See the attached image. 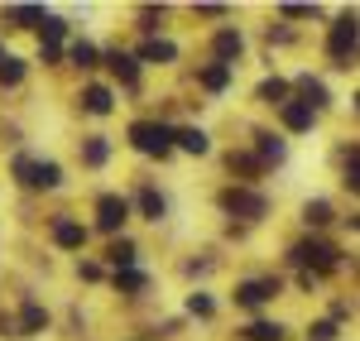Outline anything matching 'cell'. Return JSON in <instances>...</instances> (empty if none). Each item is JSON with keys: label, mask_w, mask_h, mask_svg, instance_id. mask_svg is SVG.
Here are the masks:
<instances>
[{"label": "cell", "mask_w": 360, "mask_h": 341, "mask_svg": "<svg viewBox=\"0 0 360 341\" xmlns=\"http://www.w3.org/2000/svg\"><path fill=\"white\" fill-rule=\"evenodd\" d=\"M106 67H111V72H115L125 86L139 82V67H135V58H130V53H106Z\"/></svg>", "instance_id": "10"}, {"label": "cell", "mask_w": 360, "mask_h": 341, "mask_svg": "<svg viewBox=\"0 0 360 341\" xmlns=\"http://www.w3.org/2000/svg\"><path fill=\"white\" fill-rule=\"evenodd\" d=\"M106 154H111V144L101 140V135L82 144V164H91V169H101V164H106Z\"/></svg>", "instance_id": "20"}, {"label": "cell", "mask_w": 360, "mask_h": 341, "mask_svg": "<svg viewBox=\"0 0 360 341\" xmlns=\"http://www.w3.org/2000/svg\"><path fill=\"white\" fill-rule=\"evenodd\" d=\"M63 34H68V25H63L58 15H49V20H44V39L53 44V39H63Z\"/></svg>", "instance_id": "32"}, {"label": "cell", "mask_w": 360, "mask_h": 341, "mask_svg": "<svg viewBox=\"0 0 360 341\" xmlns=\"http://www.w3.org/2000/svg\"><path fill=\"white\" fill-rule=\"evenodd\" d=\"M259 140V164H278L283 159V140H274V135H255Z\"/></svg>", "instance_id": "23"}, {"label": "cell", "mask_w": 360, "mask_h": 341, "mask_svg": "<svg viewBox=\"0 0 360 341\" xmlns=\"http://www.w3.org/2000/svg\"><path fill=\"white\" fill-rule=\"evenodd\" d=\"M278 293V279H245V284L236 288V303H245V308H259V303H269Z\"/></svg>", "instance_id": "7"}, {"label": "cell", "mask_w": 360, "mask_h": 341, "mask_svg": "<svg viewBox=\"0 0 360 341\" xmlns=\"http://www.w3.org/2000/svg\"><path fill=\"white\" fill-rule=\"evenodd\" d=\"M356 44H360V20H356V15H341V20L332 25V34H327V53L346 67V58H351Z\"/></svg>", "instance_id": "2"}, {"label": "cell", "mask_w": 360, "mask_h": 341, "mask_svg": "<svg viewBox=\"0 0 360 341\" xmlns=\"http://www.w3.org/2000/svg\"><path fill=\"white\" fill-rule=\"evenodd\" d=\"M245 341H283V327H278V322H250Z\"/></svg>", "instance_id": "19"}, {"label": "cell", "mask_w": 360, "mask_h": 341, "mask_svg": "<svg viewBox=\"0 0 360 341\" xmlns=\"http://www.w3.org/2000/svg\"><path fill=\"white\" fill-rule=\"evenodd\" d=\"M178 149H188V154H207V149H212V140H207V130L183 125V130H178Z\"/></svg>", "instance_id": "12"}, {"label": "cell", "mask_w": 360, "mask_h": 341, "mask_svg": "<svg viewBox=\"0 0 360 341\" xmlns=\"http://www.w3.org/2000/svg\"><path fill=\"white\" fill-rule=\"evenodd\" d=\"M356 231H360V217H356Z\"/></svg>", "instance_id": "36"}, {"label": "cell", "mask_w": 360, "mask_h": 341, "mask_svg": "<svg viewBox=\"0 0 360 341\" xmlns=\"http://www.w3.org/2000/svg\"><path fill=\"white\" fill-rule=\"evenodd\" d=\"M178 140V130H168V125H154V120H135L130 125V144H135L139 154H159L164 159L168 149Z\"/></svg>", "instance_id": "1"}, {"label": "cell", "mask_w": 360, "mask_h": 341, "mask_svg": "<svg viewBox=\"0 0 360 341\" xmlns=\"http://www.w3.org/2000/svg\"><path fill=\"white\" fill-rule=\"evenodd\" d=\"M0 63H5V53H0Z\"/></svg>", "instance_id": "37"}, {"label": "cell", "mask_w": 360, "mask_h": 341, "mask_svg": "<svg viewBox=\"0 0 360 341\" xmlns=\"http://www.w3.org/2000/svg\"><path fill=\"white\" fill-rule=\"evenodd\" d=\"M188 313H193V317H212V313H217V303H212L207 293H193V298H188Z\"/></svg>", "instance_id": "28"}, {"label": "cell", "mask_w": 360, "mask_h": 341, "mask_svg": "<svg viewBox=\"0 0 360 341\" xmlns=\"http://www.w3.org/2000/svg\"><path fill=\"white\" fill-rule=\"evenodd\" d=\"M139 212H144L149 221H159V217H164V198H159L154 188H144V193H139Z\"/></svg>", "instance_id": "24"}, {"label": "cell", "mask_w": 360, "mask_h": 341, "mask_svg": "<svg viewBox=\"0 0 360 341\" xmlns=\"http://www.w3.org/2000/svg\"><path fill=\"white\" fill-rule=\"evenodd\" d=\"M298 91L307 96V106H312V111H322V106L332 101V96H327V86L317 82V77H298Z\"/></svg>", "instance_id": "15"}, {"label": "cell", "mask_w": 360, "mask_h": 341, "mask_svg": "<svg viewBox=\"0 0 360 341\" xmlns=\"http://www.w3.org/2000/svg\"><path fill=\"white\" fill-rule=\"evenodd\" d=\"M20 77H25V63H20V58H5V63H0V86H15Z\"/></svg>", "instance_id": "26"}, {"label": "cell", "mask_w": 360, "mask_h": 341, "mask_svg": "<svg viewBox=\"0 0 360 341\" xmlns=\"http://www.w3.org/2000/svg\"><path fill=\"white\" fill-rule=\"evenodd\" d=\"M303 221H307V226H327V221H332V202H322V198L307 202V207H303Z\"/></svg>", "instance_id": "22"}, {"label": "cell", "mask_w": 360, "mask_h": 341, "mask_svg": "<svg viewBox=\"0 0 360 341\" xmlns=\"http://www.w3.org/2000/svg\"><path fill=\"white\" fill-rule=\"evenodd\" d=\"M221 212H231V217H264L269 212V202L259 198V193H245V188H226L221 193Z\"/></svg>", "instance_id": "3"}, {"label": "cell", "mask_w": 360, "mask_h": 341, "mask_svg": "<svg viewBox=\"0 0 360 341\" xmlns=\"http://www.w3.org/2000/svg\"><path fill=\"white\" fill-rule=\"evenodd\" d=\"M106 255H111V264H115V269H130V264H135V245H130V240H115V245L106 250Z\"/></svg>", "instance_id": "25"}, {"label": "cell", "mask_w": 360, "mask_h": 341, "mask_svg": "<svg viewBox=\"0 0 360 341\" xmlns=\"http://www.w3.org/2000/svg\"><path fill=\"white\" fill-rule=\"evenodd\" d=\"M15 173L25 178L29 188H58L63 183V169H58L53 159H39V164L34 159H15Z\"/></svg>", "instance_id": "4"}, {"label": "cell", "mask_w": 360, "mask_h": 341, "mask_svg": "<svg viewBox=\"0 0 360 341\" xmlns=\"http://www.w3.org/2000/svg\"><path fill=\"white\" fill-rule=\"evenodd\" d=\"M278 115H283V130H293V135H303V130H312V106L307 101H283L278 106Z\"/></svg>", "instance_id": "8"}, {"label": "cell", "mask_w": 360, "mask_h": 341, "mask_svg": "<svg viewBox=\"0 0 360 341\" xmlns=\"http://www.w3.org/2000/svg\"><path fill=\"white\" fill-rule=\"evenodd\" d=\"M283 96H288V82H283V77H264V82H259V101H269V106H283Z\"/></svg>", "instance_id": "21"}, {"label": "cell", "mask_w": 360, "mask_h": 341, "mask_svg": "<svg viewBox=\"0 0 360 341\" xmlns=\"http://www.w3.org/2000/svg\"><path fill=\"white\" fill-rule=\"evenodd\" d=\"M336 337V322H312V341H332Z\"/></svg>", "instance_id": "33"}, {"label": "cell", "mask_w": 360, "mask_h": 341, "mask_svg": "<svg viewBox=\"0 0 360 341\" xmlns=\"http://www.w3.org/2000/svg\"><path fill=\"white\" fill-rule=\"evenodd\" d=\"M283 15H288V20H307V15H317V10H312V5H283Z\"/></svg>", "instance_id": "34"}, {"label": "cell", "mask_w": 360, "mask_h": 341, "mask_svg": "<svg viewBox=\"0 0 360 341\" xmlns=\"http://www.w3.org/2000/svg\"><path fill=\"white\" fill-rule=\"evenodd\" d=\"M240 44H245V39H240L236 29H221V34H217V58H221L226 67H231V58L240 53Z\"/></svg>", "instance_id": "16"}, {"label": "cell", "mask_w": 360, "mask_h": 341, "mask_svg": "<svg viewBox=\"0 0 360 341\" xmlns=\"http://www.w3.org/2000/svg\"><path fill=\"white\" fill-rule=\"evenodd\" d=\"M82 106H86L91 115H106V111L115 106V101H111V86H96V82H91V86L82 91Z\"/></svg>", "instance_id": "11"}, {"label": "cell", "mask_w": 360, "mask_h": 341, "mask_svg": "<svg viewBox=\"0 0 360 341\" xmlns=\"http://www.w3.org/2000/svg\"><path fill=\"white\" fill-rule=\"evenodd\" d=\"M356 111H360V91H356Z\"/></svg>", "instance_id": "35"}, {"label": "cell", "mask_w": 360, "mask_h": 341, "mask_svg": "<svg viewBox=\"0 0 360 341\" xmlns=\"http://www.w3.org/2000/svg\"><path fill=\"white\" fill-rule=\"evenodd\" d=\"M231 173H245V178H255V173H259V159H250V154H231Z\"/></svg>", "instance_id": "30"}, {"label": "cell", "mask_w": 360, "mask_h": 341, "mask_svg": "<svg viewBox=\"0 0 360 341\" xmlns=\"http://www.w3.org/2000/svg\"><path fill=\"white\" fill-rule=\"evenodd\" d=\"M49 327V313L39 308V303H25V313H20V337H34V332H44Z\"/></svg>", "instance_id": "13"}, {"label": "cell", "mask_w": 360, "mask_h": 341, "mask_svg": "<svg viewBox=\"0 0 360 341\" xmlns=\"http://www.w3.org/2000/svg\"><path fill=\"white\" fill-rule=\"evenodd\" d=\"M53 245H63V250H82L86 245V226H77V221H58L53 226Z\"/></svg>", "instance_id": "9"}, {"label": "cell", "mask_w": 360, "mask_h": 341, "mask_svg": "<svg viewBox=\"0 0 360 341\" xmlns=\"http://www.w3.org/2000/svg\"><path fill=\"white\" fill-rule=\"evenodd\" d=\"M346 188H351V193H360V144L346 154Z\"/></svg>", "instance_id": "27"}, {"label": "cell", "mask_w": 360, "mask_h": 341, "mask_svg": "<svg viewBox=\"0 0 360 341\" xmlns=\"http://www.w3.org/2000/svg\"><path fill=\"white\" fill-rule=\"evenodd\" d=\"M5 20H15V25H39V29H44V20H49V15H44V10H34V5H10V10H5Z\"/></svg>", "instance_id": "18"}, {"label": "cell", "mask_w": 360, "mask_h": 341, "mask_svg": "<svg viewBox=\"0 0 360 341\" xmlns=\"http://www.w3.org/2000/svg\"><path fill=\"white\" fill-rule=\"evenodd\" d=\"M72 63L77 67H96V49L91 44H72Z\"/></svg>", "instance_id": "31"}, {"label": "cell", "mask_w": 360, "mask_h": 341, "mask_svg": "<svg viewBox=\"0 0 360 341\" xmlns=\"http://www.w3.org/2000/svg\"><path fill=\"white\" fill-rule=\"evenodd\" d=\"M139 58H144V63H173V58H178V49H173L168 39H149V44L139 49Z\"/></svg>", "instance_id": "14"}, {"label": "cell", "mask_w": 360, "mask_h": 341, "mask_svg": "<svg viewBox=\"0 0 360 341\" xmlns=\"http://www.w3.org/2000/svg\"><path fill=\"white\" fill-rule=\"evenodd\" d=\"M293 259H303L317 274H327V269H336V245H327V240H303V245H293Z\"/></svg>", "instance_id": "5"}, {"label": "cell", "mask_w": 360, "mask_h": 341, "mask_svg": "<svg viewBox=\"0 0 360 341\" xmlns=\"http://www.w3.org/2000/svg\"><path fill=\"white\" fill-rule=\"evenodd\" d=\"M115 288H130V293H139V288H144V274H135V269H115Z\"/></svg>", "instance_id": "29"}, {"label": "cell", "mask_w": 360, "mask_h": 341, "mask_svg": "<svg viewBox=\"0 0 360 341\" xmlns=\"http://www.w3.org/2000/svg\"><path fill=\"white\" fill-rule=\"evenodd\" d=\"M125 217H130V202H125V198L106 193V198L96 202V226H101V231H120V226H125Z\"/></svg>", "instance_id": "6"}, {"label": "cell", "mask_w": 360, "mask_h": 341, "mask_svg": "<svg viewBox=\"0 0 360 341\" xmlns=\"http://www.w3.org/2000/svg\"><path fill=\"white\" fill-rule=\"evenodd\" d=\"M202 86H207V91H226V86H231V67H226V63L202 67Z\"/></svg>", "instance_id": "17"}]
</instances>
